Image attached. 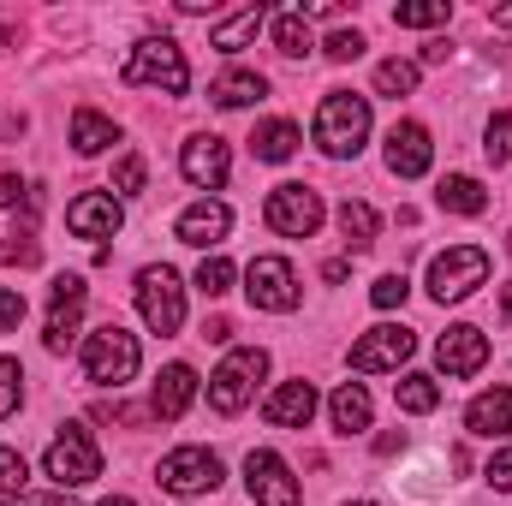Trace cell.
Wrapping results in <instances>:
<instances>
[{
  "label": "cell",
  "mask_w": 512,
  "mask_h": 506,
  "mask_svg": "<svg viewBox=\"0 0 512 506\" xmlns=\"http://www.w3.org/2000/svg\"><path fill=\"white\" fill-rule=\"evenodd\" d=\"M120 84H131V90H161V96H185V90H191V66H185L179 42L143 36V42L131 48V60L120 66Z\"/></svg>",
  "instance_id": "cell-1"
},
{
  "label": "cell",
  "mask_w": 512,
  "mask_h": 506,
  "mask_svg": "<svg viewBox=\"0 0 512 506\" xmlns=\"http://www.w3.org/2000/svg\"><path fill=\"white\" fill-rule=\"evenodd\" d=\"M364 137H370V96L328 90V96H322V108H316V143H322V155L346 161V155H358V149H364Z\"/></svg>",
  "instance_id": "cell-2"
},
{
  "label": "cell",
  "mask_w": 512,
  "mask_h": 506,
  "mask_svg": "<svg viewBox=\"0 0 512 506\" xmlns=\"http://www.w3.org/2000/svg\"><path fill=\"white\" fill-rule=\"evenodd\" d=\"M42 471L54 477V489H84V483H96L102 477V453H96V441H90V429L84 423H66L54 441H48V453H42Z\"/></svg>",
  "instance_id": "cell-3"
},
{
  "label": "cell",
  "mask_w": 512,
  "mask_h": 506,
  "mask_svg": "<svg viewBox=\"0 0 512 506\" xmlns=\"http://www.w3.org/2000/svg\"><path fill=\"white\" fill-rule=\"evenodd\" d=\"M137 364H143L137 334H126L120 322H102V328L84 340V376L102 381V387H126V381L137 376Z\"/></svg>",
  "instance_id": "cell-4"
},
{
  "label": "cell",
  "mask_w": 512,
  "mask_h": 506,
  "mask_svg": "<svg viewBox=\"0 0 512 506\" xmlns=\"http://www.w3.org/2000/svg\"><path fill=\"white\" fill-rule=\"evenodd\" d=\"M262 376H268V352H262V346H233V352L221 358V370L209 376V405H215L221 417L245 411Z\"/></svg>",
  "instance_id": "cell-5"
},
{
  "label": "cell",
  "mask_w": 512,
  "mask_h": 506,
  "mask_svg": "<svg viewBox=\"0 0 512 506\" xmlns=\"http://www.w3.org/2000/svg\"><path fill=\"white\" fill-rule=\"evenodd\" d=\"M137 310H143L149 334H179V322H185V286H179V274L167 262L137 268Z\"/></svg>",
  "instance_id": "cell-6"
},
{
  "label": "cell",
  "mask_w": 512,
  "mask_h": 506,
  "mask_svg": "<svg viewBox=\"0 0 512 506\" xmlns=\"http://www.w3.org/2000/svg\"><path fill=\"white\" fill-rule=\"evenodd\" d=\"M483 280H489V251H477V245H453V251H441L429 262V298L435 304H459Z\"/></svg>",
  "instance_id": "cell-7"
},
{
  "label": "cell",
  "mask_w": 512,
  "mask_h": 506,
  "mask_svg": "<svg viewBox=\"0 0 512 506\" xmlns=\"http://www.w3.org/2000/svg\"><path fill=\"white\" fill-rule=\"evenodd\" d=\"M221 459L209 453V447H173L161 465H155V483L167 489V495H215L221 489Z\"/></svg>",
  "instance_id": "cell-8"
},
{
  "label": "cell",
  "mask_w": 512,
  "mask_h": 506,
  "mask_svg": "<svg viewBox=\"0 0 512 506\" xmlns=\"http://www.w3.org/2000/svg\"><path fill=\"white\" fill-rule=\"evenodd\" d=\"M262 221L280 233V239H310L322 227V197L310 185H274L268 203H262Z\"/></svg>",
  "instance_id": "cell-9"
},
{
  "label": "cell",
  "mask_w": 512,
  "mask_h": 506,
  "mask_svg": "<svg viewBox=\"0 0 512 506\" xmlns=\"http://www.w3.org/2000/svg\"><path fill=\"white\" fill-rule=\"evenodd\" d=\"M245 298H251V310H274V316L298 310V274H292V262L286 256H256L251 268H245Z\"/></svg>",
  "instance_id": "cell-10"
},
{
  "label": "cell",
  "mask_w": 512,
  "mask_h": 506,
  "mask_svg": "<svg viewBox=\"0 0 512 506\" xmlns=\"http://www.w3.org/2000/svg\"><path fill=\"white\" fill-rule=\"evenodd\" d=\"M179 173H185L197 191H221L227 173H233V149H227V137H215V131L185 137V149H179Z\"/></svg>",
  "instance_id": "cell-11"
},
{
  "label": "cell",
  "mask_w": 512,
  "mask_h": 506,
  "mask_svg": "<svg viewBox=\"0 0 512 506\" xmlns=\"http://www.w3.org/2000/svg\"><path fill=\"white\" fill-rule=\"evenodd\" d=\"M84 298H90V286H84L78 274H60V280H54V292H48V328H42V346H48V352H66V346L78 340Z\"/></svg>",
  "instance_id": "cell-12"
},
{
  "label": "cell",
  "mask_w": 512,
  "mask_h": 506,
  "mask_svg": "<svg viewBox=\"0 0 512 506\" xmlns=\"http://www.w3.org/2000/svg\"><path fill=\"white\" fill-rule=\"evenodd\" d=\"M417 352V334L405 328V322H382V328H370L358 346H352V370L358 376H376V370H399L405 358Z\"/></svg>",
  "instance_id": "cell-13"
},
{
  "label": "cell",
  "mask_w": 512,
  "mask_h": 506,
  "mask_svg": "<svg viewBox=\"0 0 512 506\" xmlns=\"http://www.w3.org/2000/svg\"><path fill=\"white\" fill-rule=\"evenodd\" d=\"M435 364H441V376H453V381L477 376V370L489 364V334H483V328H471V322L447 328V334L435 340Z\"/></svg>",
  "instance_id": "cell-14"
},
{
  "label": "cell",
  "mask_w": 512,
  "mask_h": 506,
  "mask_svg": "<svg viewBox=\"0 0 512 506\" xmlns=\"http://www.w3.org/2000/svg\"><path fill=\"white\" fill-rule=\"evenodd\" d=\"M245 489H251L256 506H298V483H292V465L280 453H251L245 459Z\"/></svg>",
  "instance_id": "cell-15"
},
{
  "label": "cell",
  "mask_w": 512,
  "mask_h": 506,
  "mask_svg": "<svg viewBox=\"0 0 512 506\" xmlns=\"http://www.w3.org/2000/svg\"><path fill=\"white\" fill-rule=\"evenodd\" d=\"M387 173L393 179H423L429 173V161H435V143H429V131L417 126V120H399V126L387 131Z\"/></svg>",
  "instance_id": "cell-16"
},
{
  "label": "cell",
  "mask_w": 512,
  "mask_h": 506,
  "mask_svg": "<svg viewBox=\"0 0 512 506\" xmlns=\"http://www.w3.org/2000/svg\"><path fill=\"white\" fill-rule=\"evenodd\" d=\"M66 227H72L78 239H114V233L126 227V209H120L114 191H84V197L66 209Z\"/></svg>",
  "instance_id": "cell-17"
},
{
  "label": "cell",
  "mask_w": 512,
  "mask_h": 506,
  "mask_svg": "<svg viewBox=\"0 0 512 506\" xmlns=\"http://www.w3.org/2000/svg\"><path fill=\"white\" fill-rule=\"evenodd\" d=\"M179 245H197V251H215L227 233H233V209L221 203V197H203V203H191L185 215H179Z\"/></svg>",
  "instance_id": "cell-18"
},
{
  "label": "cell",
  "mask_w": 512,
  "mask_h": 506,
  "mask_svg": "<svg viewBox=\"0 0 512 506\" xmlns=\"http://www.w3.org/2000/svg\"><path fill=\"white\" fill-rule=\"evenodd\" d=\"M262 417L274 423V429H304L310 417H316V387L298 376V381H280L268 399H262Z\"/></svg>",
  "instance_id": "cell-19"
},
{
  "label": "cell",
  "mask_w": 512,
  "mask_h": 506,
  "mask_svg": "<svg viewBox=\"0 0 512 506\" xmlns=\"http://www.w3.org/2000/svg\"><path fill=\"white\" fill-rule=\"evenodd\" d=\"M191 399H197V370H191V364H167L161 381H155V393H149V411H155L161 423H179V417L191 411Z\"/></svg>",
  "instance_id": "cell-20"
},
{
  "label": "cell",
  "mask_w": 512,
  "mask_h": 506,
  "mask_svg": "<svg viewBox=\"0 0 512 506\" xmlns=\"http://www.w3.org/2000/svg\"><path fill=\"white\" fill-rule=\"evenodd\" d=\"M465 429L483 441H507L512 435V387H489L465 405Z\"/></svg>",
  "instance_id": "cell-21"
},
{
  "label": "cell",
  "mask_w": 512,
  "mask_h": 506,
  "mask_svg": "<svg viewBox=\"0 0 512 506\" xmlns=\"http://www.w3.org/2000/svg\"><path fill=\"white\" fill-rule=\"evenodd\" d=\"M328 417H334V429H340V435H364V429H370V417H376V405H370L364 381H340V387H334V399H328Z\"/></svg>",
  "instance_id": "cell-22"
},
{
  "label": "cell",
  "mask_w": 512,
  "mask_h": 506,
  "mask_svg": "<svg viewBox=\"0 0 512 506\" xmlns=\"http://www.w3.org/2000/svg\"><path fill=\"white\" fill-rule=\"evenodd\" d=\"M268 24V6H239V12H227L215 30H209V42L221 48V54H239V48H251L256 30Z\"/></svg>",
  "instance_id": "cell-23"
},
{
  "label": "cell",
  "mask_w": 512,
  "mask_h": 506,
  "mask_svg": "<svg viewBox=\"0 0 512 506\" xmlns=\"http://www.w3.org/2000/svg\"><path fill=\"white\" fill-rule=\"evenodd\" d=\"M268 96V78L262 72H221L215 84H209V102L215 108H251Z\"/></svg>",
  "instance_id": "cell-24"
},
{
  "label": "cell",
  "mask_w": 512,
  "mask_h": 506,
  "mask_svg": "<svg viewBox=\"0 0 512 506\" xmlns=\"http://www.w3.org/2000/svg\"><path fill=\"white\" fill-rule=\"evenodd\" d=\"M120 143V126L108 120V114H96V108H78L72 114V149L78 155H102V149H114Z\"/></svg>",
  "instance_id": "cell-25"
},
{
  "label": "cell",
  "mask_w": 512,
  "mask_h": 506,
  "mask_svg": "<svg viewBox=\"0 0 512 506\" xmlns=\"http://www.w3.org/2000/svg\"><path fill=\"white\" fill-rule=\"evenodd\" d=\"M298 143H304V137H298L292 120H262V126L251 131L256 161H274V167H280V161H292V155H298Z\"/></svg>",
  "instance_id": "cell-26"
},
{
  "label": "cell",
  "mask_w": 512,
  "mask_h": 506,
  "mask_svg": "<svg viewBox=\"0 0 512 506\" xmlns=\"http://www.w3.org/2000/svg\"><path fill=\"white\" fill-rule=\"evenodd\" d=\"M435 203H441L447 215H483V209H489V191H483L471 173H447L441 191H435Z\"/></svg>",
  "instance_id": "cell-27"
},
{
  "label": "cell",
  "mask_w": 512,
  "mask_h": 506,
  "mask_svg": "<svg viewBox=\"0 0 512 506\" xmlns=\"http://www.w3.org/2000/svg\"><path fill=\"white\" fill-rule=\"evenodd\" d=\"M340 233H346V245H352V251H370V245H376V233H382V215H376L370 203L346 197V203H340Z\"/></svg>",
  "instance_id": "cell-28"
},
{
  "label": "cell",
  "mask_w": 512,
  "mask_h": 506,
  "mask_svg": "<svg viewBox=\"0 0 512 506\" xmlns=\"http://www.w3.org/2000/svg\"><path fill=\"white\" fill-rule=\"evenodd\" d=\"M274 48H280L286 60H304V54L316 48V36H310V24H304V12H298V6L274 12Z\"/></svg>",
  "instance_id": "cell-29"
},
{
  "label": "cell",
  "mask_w": 512,
  "mask_h": 506,
  "mask_svg": "<svg viewBox=\"0 0 512 506\" xmlns=\"http://www.w3.org/2000/svg\"><path fill=\"white\" fill-rule=\"evenodd\" d=\"M393 399H399V411H411V417H423V411H435L441 405V381L435 376H399L393 381Z\"/></svg>",
  "instance_id": "cell-30"
},
{
  "label": "cell",
  "mask_w": 512,
  "mask_h": 506,
  "mask_svg": "<svg viewBox=\"0 0 512 506\" xmlns=\"http://www.w3.org/2000/svg\"><path fill=\"white\" fill-rule=\"evenodd\" d=\"M417 78H423V66L393 54V60L376 66V96H393V102H399V96H411V90H417Z\"/></svg>",
  "instance_id": "cell-31"
},
{
  "label": "cell",
  "mask_w": 512,
  "mask_h": 506,
  "mask_svg": "<svg viewBox=\"0 0 512 506\" xmlns=\"http://www.w3.org/2000/svg\"><path fill=\"white\" fill-rule=\"evenodd\" d=\"M447 18H453L447 0H405V6H393V24H399V30H435V24H447Z\"/></svg>",
  "instance_id": "cell-32"
},
{
  "label": "cell",
  "mask_w": 512,
  "mask_h": 506,
  "mask_svg": "<svg viewBox=\"0 0 512 506\" xmlns=\"http://www.w3.org/2000/svg\"><path fill=\"white\" fill-rule=\"evenodd\" d=\"M197 292H203V298L233 292V262H227V256H203V268H197Z\"/></svg>",
  "instance_id": "cell-33"
},
{
  "label": "cell",
  "mask_w": 512,
  "mask_h": 506,
  "mask_svg": "<svg viewBox=\"0 0 512 506\" xmlns=\"http://www.w3.org/2000/svg\"><path fill=\"white\" fill-rule=\"evenodd\" d=\"M483 155L495 161V167H512V114H495L489 131H483Z\"/></svg>",
  "instance_id": "cell-34"
},
{
  "label": "cell",
  "mask_w": 512,
  "mask_h": 506,
  "mask_svg": "<svg viewBox=\"0 0 512 506\" xmlns=\"http://www.w3.org/2000/svg\"><path fill=\"white\" fill-rule=\"evenodd\" d=\"M18 399H24V370H18V358H0V423L18 411Z\"/></svg>",
  "instance_id": "cell-35"
},
{
  "label": "cell",
  "mask_w": 512,
  "mask_h": 506,
  "mask_svg": "<svg viewBox=\"0 0 512 506\" xmlns=\"http://www.w3.org/2000/svg\"><path fill=\"white\" fill-rule=\"evenodd\" d=\"M24 477H30L24 453L18 447H0V495H24Z\"/></svg>",
  "instance_id": "cell-36"
},
{
  "label": "cell",
  "mask_w": 512,
  "mask_h": 506,
  "mask_svg": "<svg viewBox=\"0 0 512 506\" xmlns=\"http://www.w3.org/2000/svg\"><path fill=\"white\" fill-rule=\"evenodd\" d=\"M405 292H411V286H405V274H382V280L370 286V304H376V310H399V304H405Z\"/></svg>",
  "instance_id": "cell-37"
},
{
  "label": "cell",
  "mask_w": 512,
  "mask_h": 506,
  "mask_svg": "<svg viewBox=\"0 0 512 506\" xmlns=\"http://www.w3.org/2000/svg\"><path fill=\"white\" fill-rule=\"evenodd\" d=\"M143 191V155H120L114 167V197H137Z\"/></svg>",
  "instance_id": "cell-38"
},
{
  "label": "cell",
  "mask_w": 512,
  "mask_h": 506,
  "mask_svg": "<svg viewBox=\"0 0 512 506\" xmlns=\"http://www.w3.org/2000/svg\"><path fill=\"white\" fill-rule=\"evenodd\" d=\"M322 48H328V60H340V66H346V60H358V54H364L370 42H364L358 30H334V36H328Z\"/></svg>",
  "instance_id": "cell-39"
},
{
  "label": "cell",
  "mask_w": 512,
  "mask_h": 506,
  "mask_svg": "<svg viewBox=\"0 0 512 506\" xmlns=\"http://www.w3.org/2000/svg\"><path fill=\"white\" fill-rule=\"evenodd\" d=\"M36 227H24V233H12V239H0V262H36Z\"/></svg>",
  "instance_id": "cell-40"
},
{
  "label": "cell",
  "mask_w": 512,
  "mask_h": 506,
  "mask_svg": "<svg viewBox=\"0 0 512 506\" xmlns=\"http://www.w3.org/2000/svg\"><path fill=\"white\" fill-rule=\"evenodd\" d=\"M24 292H12V286H0V334H18V322H24Z\"/></svg>",
  "instance_id": "cell-41"
},
{
  "label": "cell",
  "mask_w": 512,
  "mask_h": 506,
  "mask_svg": "<svg viewBox=\"0 0 512 506\" xmlns=\"http://www.w3.org/2000/svg\"><path fill=\"white\" fill-rule=\"evenodd\" d=\"M483 477H489V489H501V495H512V447H501V453L489 459V471H483Z\"/></svg>",
  "instance_id": "cell-42"
},
{
  "label": "cell",
  "mask_w": 512,
  "mask_h": 506,
  "mask_svg": "<svg viewBox=\"0 0 512 506\" xmlns=\"http://www.w3.org/2000/svg\"><path fill=\"white\" fill-rule=\"evenodd\" d=\"M6 506H78V501H72L66 489H48V495H42V489H24V495H12Z\"/></svg>",
  "instance_id": "cell-43"
},
{
  "label": "cell",
  "mask_w": 512,
  "mask_h": 506,
  "mask_svg": "<svg viewBox=\"0 0 512 506\" xmlns=\"http://www.w3.org/2000/svg\"><path fill=\"white\" fill-rule=\"evenodd\" d=\"M18 197H30V185L12 179V173H0V209H18Z\"/></svg>",
  "instance_id": "cell-44"
},
{
  "label": "cell",
  "mask_w": 512,
  "mask_h": 506,
  "mask_svg": "<svg viewBox=\"0 0 512 506\" xmlns=\"http://www.w3.org/2000/svg\"><path fill=\"white\" fill-rule=\"evenodd\" d=\"M447 54H453V48H447V36H435V42H429V48H423V60H417V66H441V60H447Z\"/></svg>",
  "instance_id": "cell-45"
},
{
  "label": "cell",
  "mask_w": 512,
  "mask_h": 506,
  "mask_svg": "<svg viewBox=\"0 0 512 506\" xmlns=\"http://www.w3.org/2000/svg\"><path fill=\"white\" fill-rule=\"evenodd\" d=\"M399 447H405V435H382V441H376V453H382V459H393Z\"/></svg>",
  "instance_id": "cell-46"
},
{
  "label": "cell",
  "mask_w": 512,
  "mask_h": 506,
  "mask_svg": "<svg viewBox=\"0 0 512 506\" xmlns=\"http://www.w3.org/2000/svg\"><path fill=\"white\" fill-rule=\"evenodd\" d=\"M489 18H495V24H507V30H512V0H507V6H495Z\"/></svg>",
  "instance_id": "cell-47"
},
{
  "label": "cell",
  "mask_w": 512,
  "mask_h": 506,
  "mask_svg": "<svg viewBox=\"0 0 512 506\" xmlns=\"http://www.w3.org/2000/svg\"><path fill=\"white\" fill-rule=\"evenodd\" d=\"M501 322H512V286L501 292Z\"/></svg>",
  "instance_id": "cell-48"
},
{
  "label": "cell",
  "mask_w": 512,
  "mask_h": 506,
  "mask_svg": "<svg viewBox=\"0 0 512 506\" xmlns=\"http://www.w3.org/2000/svg\"><path fill=\"white\" fill-rule=\"evenodd\" d=\"M102 506H137V501H131V495H108Z\"/></svg>",
  "instance_id": "cell-49"
},
{
  "label": "cell",
  "mask_w": 512,
  "mask_h": 506,
  "mask_svg": "<svg viewBox=\"0 0 512 506\" xmlns=\"http://www.w3.org/2000/svg\"><path fill=\"white\" fill-rule=\"evenodd\" d=\"M346 506H376V501H346Z\"/></svg>",
  "instance_id": "cell-50"
},
{
  "label": "cell",
  "mask_w": 512,
  "mask_h": 506,
  "mask_svg": "<svg viewBox=\"0 0 512 506\" xmlns=\"http://www.w3.org/2000/svg\"><path fill=\"white\" fill-rule=\"evenodd\" d=\"M507 251H512V233H507Z\"/></svg>",
  "instance_id": "cell-51"
}]
</instances>
